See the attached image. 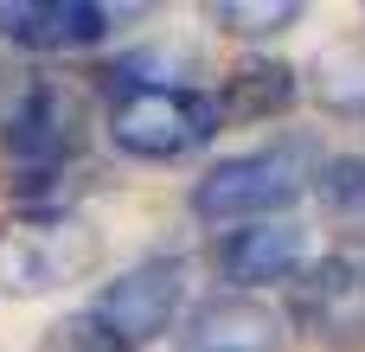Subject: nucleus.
<instances>
[{
  "mask_svg": "<svg viewBox=\"0 0 365 352\" xmlns=\"http://www.w3.org/2000/svg\"><path fill=\"white\" fill-rule=\"evenodd\" d=\"M327 147L302 128L289 135H269L263 147H244V154H225L212 160L199 180H192V218L205 224H257V218H289V205L314 186Z\"/></svg>",
  "mask_w": 365,
  "mask_h": 352,
  "instance_id": "1",
  "label": "nucleus"
},
{
  "mask_svg": "<svg viewBox=\"0 0 365 352\" xmlns=\"http://www.w3.org/2000/svg\"><path fill=\"white\" fill-rule=\"evenodd\" d=\"M0 147H6V192H19L26 205H45V186L64 180L90 147L83 90L64 77H32L0 122Z\"/></svg>",
  "mask_w": 365,
  "mask_h": 352,
  "instance_id": "2",
  "label": "nucleus"
},
{
  "mask_svg": "<svg viewBox=\"0 0 365 352\" xmlns=\"http://www.w3.org/2000/svg\"><path fill=\"white\" fill-rule=\"evenodd\" d=\"M96 263H103V237L71 205H19L0 224V295L6 301L58 295L96 276Z\"/></svg>",
  "mask_w": 365,
  "mask_h": 352,
  "instance_id": "3",
  "label": "nucleus"
},
{
  "mask_svg": "<svg viewBox=\"0 0 365 352\" xmlns=\"http://www.w3.org/2000/svg\"><path fill=\"white\" fill-rule=\"evenodd\" d=\"M109 141L128 160H186L218 141V109L192 83H141V77H109V109H103Z\"/></svg>",
  "mask_w": 365,
  "mask_h": 352,
  "instance_id": "4",
  "label": "nucleus"
},
{
  "mask_svg": "<svg viewBox=\"0 0 365 352\" xmlns=\"http://www.w3.org/2000/svg\"><path fill=\"white\" fill-rule=\"evenodd\" d=\"M186 263L180 257H148L135 269H122L115 282L96 289V301L83 308L96 321V333H109L122 352L154 346L160 333H173V321L186 314Z\"/></svg>",
  "mask_w": 365,
  "mask_h": 352,
  "instance_id": "5",
  "label": "nucleus"
},
{
  "mask_svg": "<svg viewBox=\"0 0 365 352\" xmlns=\"http://www.w3.org/2000/svg\"><path fill=\"white\" fill-rule=\"evenodd\" d=\"M289 321L321 352H365V250H327L295 269Z\"/></svg>",
  "mask_w": 365,
  "mask_h": 352,
  "instance_id": "6",
  "label": "nucleus"
},
{
  "mask_svg": "<svg viewBox=\"0 0 365 352\" xmlns=\"http://www.w3.org/2000/svg\"><path fill=\"white\" fill-rule=\"evenodd\" d=\"M115 26H122V6H103V0H0V38L38 58L90 51Z\"/></svg>",
  "mask_w": 365,
  "mask_h": 352,
  "instance_id": "7",
  "label": "nucleus"
},
{
  "mask_svg": "<svg viewBox=\"0 0 365 352\" xmlns=\"http://www.w3.org/2000/svg\"><path fill=\"white\" fill-rule=\"evenodd\" d=\"M308 263V231L295 218H257V224H231L212 244V269L225 276V295H250L263 282H289Z\"/></svg>",
  "mask_w": 365,
  "mask_h": 352,
  "instance_id": "8",
  "label": "nucleus"
},
{
  "mask_svg": "<svg viewBox=\"0 0 365 352\" xmlns=\"http://www.w3.org/2000/svg\"><path fill=\"white\" fill-rule=\"evenodd\" d=\"M289 321L257 295H212L186 321V352H282Z\"/></svg>",
  "mask_w": 365,
  "mask_h": 352,
  "instance_id": "9",
  "label": "nucleus"
},
{
  "mask_svg": "<svg viewBox=\"0 0 365 352\" xmlns=\"http://www.w3.org/2000/svg\"><path fill=\"white\" fill-rule=\"evenodd\" d=\"M295 96H302L295 64H282V58H244V64L225 71L212 109H218V128L225 122H269V115H289Z\"/></svg>",
  "mask_w": 365,
  "mask_h": 352,
  "instance_id": "10",
  "label": "nucleus"
},
{
  "mask_svg": "<svg viewBox=\"0 0 365 352\" xmlns=\"http://www.w3.org/2000/svg\"><path fill=\"white\" fill-rule=\"evenodd\" d=\"M308 192H321V205H327L334 224L365 231V154H327Z\"/></svg>",
  "mask_w": 365,
  "mask_h": 352,
  "instance_id": "11",
  "label": "nucleus"
},
{
  "mask_svg": "<svg viewBox=\"0 0 365 352\" xmlns=\"http://www.w3.org/2000/svg\"><path fill=\"white\" fill-rule=\"evenodd\" d=\"M205 26H218L231 38H276V32L302 26V0H212Z\"/></svg>",
  "mask_w": 365,
  "mask_h": 352,
  "instance_id": "12",
  "label": "nucleus"
},
{
  "mask_svg": "<svg viewBox=\"0 0 365 352\" xmlns=\"http://www.w3.org/2000/svg\"><path fill=\"white\" fill-rule=\"evenodd\" d=\"M38 352H122L109 333H96V321L90 314H71V321H58L45 340H38Z\"/></svg>",
  "mask_w": 365,
  "mask_h": 352,
  "instance_id": "13",
  "label": "nucleus"
}]
</instances>
